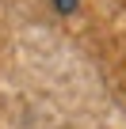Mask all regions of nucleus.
<instances>
[{
	"instance_id": "obj_1",
	"label": "nucleus",
	"mask_w": 126,
	"mask_h": 129,
	"mask_svg": "<svg viewBox=\"0 0 126 129\" xmlns=\"http://www.w3.org/2000/svg\"><path fill=\"white\" fill-rule=\"evenodd\" d=\"M50 8H53V12H61V15H73V12L80 8V0H50Z\"/></svg>"
}]
</instances>
